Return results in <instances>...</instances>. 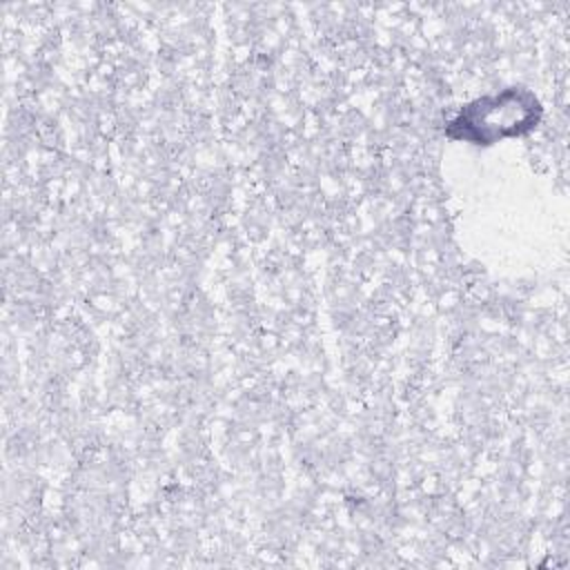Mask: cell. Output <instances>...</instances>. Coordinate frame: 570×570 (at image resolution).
I'll use <instances>...</instances> for the list:
<instances>
[{"instance_id":"cell-1","label":"cell","mask_w":570,"mask_h":570,"mask_svg":"<svg viewBox=\"0 0 570 570\" xmlns=\"http://www.w3.org/2000/svg\"><path fill=\"white\" fill-rule=\"evenodd\" d=\"M523 107V98L517 91H510L501 98H494L492 105L476 102L470 105L459 120L454 122V127H461L465 138L479 140V142H490L494 138H501L505 134H519L521 125H528L530 120H521V118H512L510 111L512 109Z\"/></svg>"}]
</instances>
